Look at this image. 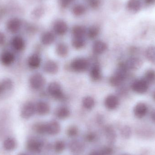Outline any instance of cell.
<instances>
[{"instance_id": "cell-16", "label": "cell", "mask_w": 155, "mask_h": 155, "mask_svg": "<svg viewBox=\"0 0 155 155\" xmlns=\"http://www.w3.org/2000/svg\"><path fill=\"white\" fill-rule=\"evenodd\" d=\"M42 144L41 143L35 139H31L27 142V148L33 153H38L41 151Z\"/></svg>"}, {"instance_id": "cell-49", "label": "cell", "mask_w": 155, "mask_h": 155, "mask_svg": "<svg viewBox=\"0 0 155 155\" xmlns=\"http://www.w3.org/2000/svg\"><path fill=\"white\" fill-rule=\"evenodd\" d=\"M19 155H28L26 154H25V153H21V154H20Z\"/></svg>"}, {"instance_id": "cell-51", "label": "cell", "mask_w": 155, "mask_h": 155, "mask_svg": "<svg viewBox=\"0 0 155 155\" xmlns=\"http://www.w3.org/2000/svg\"><path fill=\"white\" fill-rule=\"evenodd\" d=\"M128 155V154H124V155Z\"/></svg>"}, {"instance_id": "cell-30", "label": "cell", "mask_w": 155, "mask_h": 155, "mask_svg": "<svg viewBox=\"0 0 155 155\" xmlns=\"http://www.w3.org/2000/svg\"><path fill=\"white\" fill-rule=\"evenodd\" d=\"M85 41L84 37H74L72 40V45L76 49L83 48L85 45Z\"/></svg>"}, {"instance_id": "cell-21", "label": "cell", "mask_w": 155, "mask_h": 155, "mask_svg": "<svg viewBox=\"0 0 155 155\" xmlns=\"http://www.w3.org/2000/svg\"><path fill=\"white\" fill-rule=\"evenodd\" d=\"M141 0H128L127 3V7L129 11L134 12H137L142 8Z\"/></svg>"}, {"instance_id": "cell-15", "label": "cell", "mask_w": 155, "mask_h": 155, "mask_svg": "<svg viewBox=\"0 0 155 155\" xmlns=\"http://www.w3.org/2000/svg\"><path fill=\"white\" fill-rule=\"evenodd\" d=\"M36 113L40 115H45L49 113L50 106L49 104L44 101H40L35 104Z\"/></svg>"}, {"instance_id": "cell-31", "label": "cell", "mask_w": 155, "mask_h": 155, "mask_svg": "<svg viewBox=\"0 0 155 155\" xmlns=\"http://www.w3.org/2000/svg\"><path fill=\"white\" fill-rule=\"evenodd\" d=\"M99 32L100 30L98 27L92 26L88 28L86 34L89 39H94L97 37L99 35Z\"/></svg>"}, {"instance_id": "cell-34", "label": "cell", "mask_w": 155, "mask_h": 155, "mask_svg": "<svg viewBox=\"0 0 155 155\" xmlns=\"http://www.w3.org/2000/svg\"><path fill=\"white\" fill-rule=\"evenodd\" d=\"M146 55L150 62L155 63V47L151 46L149 47L147 50Z\"/></svg>"}, {"instance_id": "cell-45", "label": "cell", "mask_w": 155, "mask_h": 155, "mask_svg": "<svg viewBox=\"0 0 155 155\" xmlns=\"http://www.w3.org/2000/svg\"><path fill=\"white\" fill-rule=\"evenodd\" d=\"M96 136L94 134H93V133H90V134H88L86 136V140L87 141L89 142H92L94 141L95 139Z\"/></svg>"}, {"instance_id": "cell-13", "label": "cell", "mask_w": 155, "mask_h": 155, "mask_svg": "<svg viewBox=\"0 0 155 155\" xmlns=\"http://www.w3.org/2000/svg\"><path fill=\"white\" fill-rule=\"evenodd\" d=\"M41 59L39 54H33L27 60V64L29 68L32 70L38 69L41 66Z\"/></svg>"}, {"instance_id": "cell-6", "label": "cell", "mask_w": 155, "mask_h": 155, "mask_svg": "<svg viewBox=\"0 0 155 155\" xmlns=\"http://www.w3.org/2000/svg\"><path fill=\"white\" fill-rule=\"evenodd\" d=\"M15 56L13 53L5 51L0 54V62L5 66H9L15 61Z\"/></svg>"}, {"instance_id": "cell-11", "label": "cell", "mask_w": 155, "mask_h": 155, "mask_svg": "<svg viewBox=\"0 0 155 155\" xmlns=\"http://www.w3.org/2000/svg\"><path fill=\"white\" fill-rule=\"evenodd\" d=\"M148 112V108L146 104L143 103L137 104L135 106L134 112V115L137 118H142L144 117Z\"/></svg>"}, {"instance_id": "cell-48", "label": "cell", "mask_w": 155, "mask_h": 155, "mask_svg": "<svg viewBox=\"0 0 155 155\" xmlns=\"http://www.w3.org/2000/svg\"><path fill=\"white\" fill-rule=\"evenodd\" d=\"M90 155H102L100 152H94L91 153Z\"/></svg>"}, {"instance_id": "cell-2", "label": "cell", "mask_w": 155, "mask_h": 155, "mask_svg": "<svg viewBox=\"0 0 155 155\" xmlns=\"http://www.w3.org/2000/svg\"><path fill=\"white\" fill-rule=\"evenodd\" d=\"M89 63L87 60L83 58L74 59L71 64L72 70L77 72L85 71L88 69Z\"/></svg>"}, {"instance_id": "cell-25", "label": "cell", "mask_w": 155, "mask_h": 155, "mask_svg": "<svg viewBox=\"0 0 155 155\" xmlns=\"http://www.w3.org/2000/svg\"><path fill=\"white\" fill-rule=\"evenodd\" d=\"M86 7L84 5L78 4L75 5L72 9L73 14L75 16H79L83 15L86 12Z\"/></svg>"}, {"instance_id": "cell-35", "label": "cell", "mask_w": 155, "mask_h": 155, "mask_svg": "<svg viewBox=\"0 0 155 155\" xmlns=\"http://www.w3.org/2000/svg\"><path fill=\"white\" fill-rule=\"evenodd\" d=\"M34 129L38 134H46V124L44 123H38L35 125Z\"/></svg>"}, {"instance_id": "cell-10", "label": "cell", "mask_w": 155, "mask_h": 155, "mask_svg": "<svg viewBox=\"0 0 155 155\" xmlns=\"http://www.w3.org/2000/svg\"><path fill=\"white\" fill-rule=\"evenodd\" d=\"M105 106L109 110H114L119 105V100L114 95L111 94L107 97L104 101Z\"/></svg>"}, {"instance_id": "cell-19", "label": "cell", "mask_w": 155, "mask_h": 155, "mask_svg": "<svg viewBox=\"0 0 155 155\" xmlns=\"http://www.w3.org/2000/svg\"><path fill=\"white\" fill-rule=\"evenodd\" d=\"M107 48V45L103 41H96L93 45V51L96 54H102L106 51Z\"/></svg>"}, {"instance_id": "cell-29", "label": "cell", "mask_w": 155, "mask_h": 155, "mask_svg": "<svg viewBox=\"0 0 155 155\" xmlns=\"http://www.w3.org/2000/svg\"><path fill=\"white\" fill-rule=\"evenodd\" d=\"M3 147L5 150L12 151L16 147V141L13 138L9 137L5 140L3 143Z\"/></svg>"}, {"instance_id": "cell-32", "label": "cell", "mask_w": 155, "mask_h": 155, "mask_svg": "<svg viewBox=\"0 0 155 155\" xmlns=\"http://www.w3.org/2000/svg\"><path fill=\"white\" fill-rule=\"evenodd\" d=\"M125 79L116 74L111 77L109 79L110 84L114 87H118L121 85Z\"/></svg>"}, {"instance_id": "cell-44", "label": "cell", "mask_w": 155, "mask_h": 155, "mask_svg": "<svg viewBox=\"0 0 155 155\" xmlns=\"http://www.w3.org/2000/svg\"><path fill=\"white\" fill-rule=\"evenodd\" d=\"M5 41H6V37H5V35L0 31V46L3 45L5 43Z\"/></svg>"}, {"instance_id": "cell-14", "label": "cell", "mask_w": 155, "mask_h": 155, "mask_svg": "<svg viewBox=\"0 0 155 155\" xmlns=\"http://www.w3.org/2000/svg\"><path fill=\"white\" fill-rule=\"evenodd\" d=\"M46 134L54 135L59 134L61 130V126L58 122L56 121H52L46 124Z\"/></svg>"}, {"instance_id": "cell-8", "label": "cell", "mask_w": 155, "mask_h": 155, "mask_svg": "<svg viewBox=\"0 0 155 155\" xmlns=\"http://www.w3.org/2000/svg\"><path fill=\"white\" fill-rule=\"evenodd\" d=\"M53 30L58 35H64L68 32V25L63 20H58L54 24Z\"/></svg>"}, {"instance_id": "cell-38", "label": "cell", "mask_w": 155, "mask_h": 155, "mask_svg": "<svg viewBox=\"0 0 155 155\" xmlns=\"http://www.w3.org/2000/svg\"><path fill=\"white\" fill-rule=\"evenodd\" d=\"M43 11L42 8L41 7H37L32 12V16L35 19L40 18L43 13Z\"/></svg>"}, {"instance_id": "cell-41", "label": "cell", "mask_w": 155, "mask_h": 155, "mask_svg": "<svg viewBox=\"0 0 155 155\" xmlns=\"http://www.w3.org/2000/svg\"><path fill=\"white\" fill-rule=\"evenodd\" d=\"M101 1L100 0H88V4L91 8H97L100 5Z\"/></svg>"}, {"instance_id": "cell-7", "label": "cell", "mask_w": 155, "mask_h": 155, "mask_svg": "<svg viewBox=\"0 0 155 155\" xmlns=\"http://www.w3.org/2000/svg\"><path fill=\"white\" fill-rule=\"evenodd\" d=\"M149 87V84L143 79L135 81L132 85V88L135 93L143 94L147 92Z\"/></svg>"}, {"instance_id": "cell-27", "label": "cell", "mask_w": 155, "mask_h": 155, "mask_svg": "<svg viewBox=\"0 0 155 155\" xmlns=\"http://www.w3.org/2000/svg\"><path fill=\"white\" fill-rule=\"evenodd\" d=\"M70 148L73 153H81L84 149V146L78 141H74L70 145Z\"/></svg>"}, {"instance_id": "cell-28", "label": "cell", "mask_w": 155, "mask_h": 155, "mask_svg": "<svg viewBox=\"0 0 155 155\" xmlns=\"http://www.w3.org/2000/svg\"><path fill=\"white\" fill-rule=\"evenodd\" d=\"M82 104L84 108L90 110L94 107L95 102L94 99L92 97L87 96L84 97Z\"/></svg>"}, {"instance_id": "cell-20", "label": "cell", "mask_w": 155, "mask_h": 155, "mask_svg": "<svg viewBox=\"0 0 155 155\" xmlns=\"http://www.w3.org/2000/svg\"><path fill=\"white\" fill-rule=\"evenodd\" d=\"M55 39V35L51 32H45L41 36V42L44 45H50L54 41Z\"/></svg>"}, {"instance_id": "cell-33", "label": "cell", "mask_w": 155, "mask_h": 155, "mask_svg": "<svg viewBox=\"0 0 155 155\" xmlns=\"http://www.w3.org/2000/svg\"><path fill=\"white\" fill-rule=\"evenodd\" d=\"M145 81L148 84H151L155 81V71L153 70H148L145 74L144 78Z\"/></svg>"}, {"instance_id": "cell-4", "label": "cell", "mask_w": 155, "mask_h": 155, "mask_svg": "<svg viewBox=\"0 0 155 155\" xmlns=\"http://www.w3.org/2000/svg\"><path fill=\"white\" fill-rule=\"evenodd\" d=\"M22 25V21L18 18H12L9 19L6 23L5 27L7 31L10 33H17L21 30Z\"/></svg>"}, {"instance_id": "cell-39", "label": "cell", "mask_w": 155, "mask_h": 155, "mask_svg": "<svg viewBox=\"0 0 155 155\" xmlns=\"http://www.w3.org/2000/svg\"><path fill=\"white\" fill-rule=\"evenodd\" d=\"M121 134L123 137H124V138H128L131 136V129L129 127H124L121 130Z\"/></svg>"}, {"instance_id": "cell-42", "label": "cell", "mask_w": 155, "mask_h": 155, "mask_svg": "<svg viewBox=\"0 0 155 155\" xmlns=\"http://www.w3.org/2000/svg\"><path fill=\"white\" fill-rule=\"evenodd\" d=\"M74 0H60L61 5L64 8H66L71 5Z\"/></svg>"}, {"instance_id": "cell-3", "label": "cell", "mask_w": 155, "mask_h": 155, "mask_svg": "<svg viewBox=\"0 0 155 155\" xmlns=\"http://www.w3.org/2000/svg\"><path fill=\"white\" fill-rule=\"evenodd\" d=\"M29 84L32 89L39 90L44 86L45 84V79L41 74L35 73L30 77Z\"/></svg>"}, {"instance_id": "cell-47", "label": "cell", "mask_w": 155, "mask_h": 155, "mask_svg": "<svg viewBox=\"0 0 155 155\" xmlns=\"http://www.w3.org/2000/svg\"><path fill=\"white\" fill-rule=\"evenodd\" d=\"M155 0H144L145 2L147 4H151L155 2Z\"/></svg>"}, {"instance_id": "cell-5", "label": "cell", "mask_w": 155, "mask_h": 155, "mask_svg": "<svg viewBox=\"0 0 155 155\" xmlns=\"http://www.w3.org/2000/svg\"><path fill=\"white\" fill-rule=\"evenodd\" d=\"M35 113V104L33 102L28 101L25 103L22 107L21 116L24 119H28L32 117Z\"/></svg>"}, {"instance_id": "cell-36", "label": "cell", "mask_w": 155, "mask_h": 155, "mask_svg": "<svg viewBox=\"0 0 155 155\" xmlns=\"http://www.w3.org/2000/svg\"><path fill=\"white\" fill-rule=\"evenodd\" d=\"M106 132L107 136L109 142L114 141L116 137V134L113 128L110 127H107L106 130Z\"/></svg>"}, {"instance_id": "cell-17", "label": "cell", "mask_w": 155, "mask_h": 155, "mask_svg": "<svg viewBox=\"0 0 155 155\" xmlns=\"http://www.w3.org/2000/svg\"><path fill=\"white\" fill-rule=\"evenodd\" d=\"M45 72L50 74H56L59 70V66L55 62L53 61H48L45 64L43 67Z\"/></svg>"}, {"instance_id": "cell-9", "label": "cell", "mask_w": 155, "mask_h": 155, "mask_svg": "<svg viewBox=\"0 0 155 155\" xmlns=\"http://www.w3.org/2000/svg\"><path fill=\"white\" fill-rule=\"evenodd\" d=\"M11 44L12 48L16 51H22L25 48V41L21 36L19 35L14 36L12 39Z\"/></svg>"}, {"instance_id": "cell-24", "label": "cell", "mask_w": 155, "mask_h": 155, "mask_svg": "<svg viewBox=\"0 0 155 155\" xmlns=\"http://www.w3.org/2000/svg\"><path fill=\"white\" fill-rule=\"evenodd\" d=\"M86 32V30L84 27L81 25H75L72 30L74 37H84Z\"/></svg>"}, {"instance_id": "cell-50", "label": "cell", "mask_w": 155, "mask_h": 155, "mask_svg": "<svg viewBox=\"0 0 155 155\" xmlns=\"http://www.w3.org/2000/svg\"><path fill=\"white\" fill-rule=\"evenodd\" d=\"M153 97H154V99L155 100V93H154V95H153Z\"/></svg>"}, {"instance_id": "cell-12", "label": "cell", "mask_w": 155, "mask_h": 155, "mask_svg": "<svg viewBox=\"0 0 155 155\" xmlns=\"http://www.w3.org/2000/svg\"><path fill=\"white\" fill-rule=\"evenodd\" d=\"M125 64L128 71H136L142 66V62L139 58L131 57L127 61Z\"/></svg>"}, {"instance_id": "cell-26", "label": "cell", "mask_w": 155, "mask_h": 155, "mask_svg": "<svg viewBox=\"0 0 155 155\" xmlns=\"http://www.w3.org/2000/svg\"><path fill=\"white\" fill-rule=\"evenodd\" d=\"M0 84L4 93L10 91L13 87V82L10 78H5L0 82Z\"/></svg>"}, {"instance_id": "cell-22", "label": "cell", "mask_w": 155, "mask_h": 155, "mask_svg": "<svg viewBox=\"0 0 155 155\" xmlns=\"http://www.w3.org/2000/svg\"><path fill=\"white\" fill-rule=\"evenodd\" d=\"M71 112L70 109L65 106H61L57 108L56 111V115L58 118L64 119L70 116Z\"/></svg>"}, {"instance_id": "cell-46", "label": "cell", "mask_w": 155, "mask_h": 155, "mask_svg": "<svg viewBox=\"0 0 155 155\" xmlns=\"http://www.w3.org/2000/svg\"><path fill=\"white\" fill-rule=\"evenodd\" d=\"M151 117L153 122H154L155 123V111H154V112H153V113H152Z\"/></svg>"}, {"instance_id": "cell-23", "label": "cell", "mask_w": 155, "mask_h": 155, "mask_svg": "<svg viewBox=\"0 0 155 155\" xmlns=\"http://www.w3.org/2000/svg\"><path fill=\"white\" fill-rule=\"evenodd\" d=\"M56 52L59 56L62 57H65L68 55L69 48L64 43H60L56 47Z\"/></svg>"}, {"instance_id": "cell-37", "label": "cell", "mask_w": 155, "mask_h": 155, "mask_svg": "<svg viewBox=\"0 0 155 155\" xmlns=\"http://www.w3.org/2000/svg\"><path fill=\"white\" fill-rule=\"evenodd\" d=\"M54 150L57 153H61L65 148V144L63 141H57L54 146Z\"/></svg>"}, {"instance_id": "cell-18", "label": "cell", "mask_w": 155, "mask_h": 155, "mask_svg": "<svg viewBox=\"0 0 155 155\" xmlns=\"http://www.w3.org/2000/svg\"><path fill=\"white\" fill-rule=\"evenodd\" d=\"M90 76L93 81H97L101 79L102 73L99 64L95 63L91 67L90 71Z\"/></svg>"}, {"instance_id": "cell-1", "label": "cell", "mask_w": 155, "mask_h": 155, "mask_svg": "<svg viewBox=\"0 0 155 155\" xmlns=\"http://www.w3.org/2000/svg\"><path fill=\"white\" fill-rule=\"evenodd\" d=\"M48 93L50 95L59 100H64L65 99V95L64 94L61 87L59 83L57 82H52L48 85Z\"/></svg>"}, {"instance_id": "cell-43", "label": "cell", "mask_w": 155, "mask_h": 155, "mask_svg": "<svg viewBox=\"0 0 155 155\" xmlns=\"http://www.w3.org/2000/svg\"><path fill=\"white\" fill-rule=\"evenodd\" d=\"M113 153V149L110 147H106V148H104L100 152L102 155H111Z\"/></svg>"}, {"instance_id": "cell-40", "label": "cell", "mask_w": 155, "mask_h": 155, "mask_svg": "<svg viewBox=\"0 0 155 155\" xmlns=\"http://www.w3.org/2000/svg\"><path fill=\"white\" fill-rule=\"evenodd\" d=\"M78 133V129L75 126H71L68 129L67 134L70 137H74L77 135Z\"/></svg>"}]
</instances>
